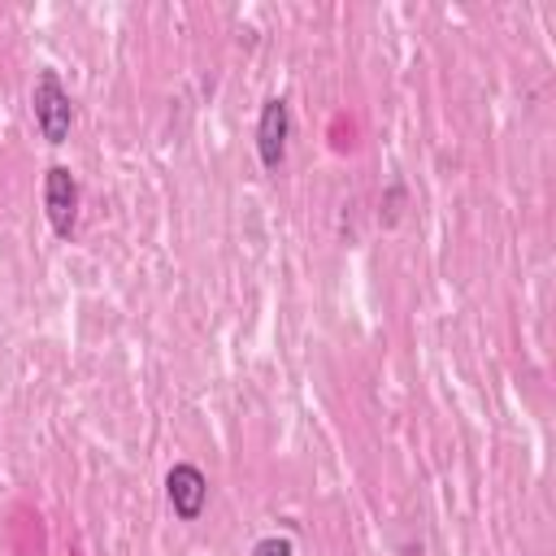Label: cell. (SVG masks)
Segmentation results:
<instances>
[{
	"label": "cell",
	"instance_id": "cell-2",
	"mask_svg": "<svg viewBox=\"0 0 556 556\" xmlns=\"http://www.w3.org/2000/svg\"><path fill=\"white\" fill-rule=\"evenodd\" d=\"M43 217L56 239H70L78 226V178L70 165H48L43 169Z\"/></svg>",
	"mask_w": 556,
	"mask_h": 556
},
{
	"label": "cell",
	"instance_id": "cell-3",
	"mask_svg": "<svg viewBox=\"0 0 556 556\" xmlns=\"http://www.w3.org/2000/svg\"><path fill=\"white\" fill-rule=\"evenodd\" d=\"M287 139H291V104L282 96H269L261 104V117H256V156L269 174L282 169L287 161Z\"/></svg>",
	"mask_w": 556,
	"mask_h": 556
},
{
	"label": "cell",
	"instance_id": "cell-5",
	"mask_svg": "<svg viewBox=\"0 0 556 556\" xmlns=\"http://www.w3.org/2000/svg\"><path fill=\"white\" fill-rule=\"evenodd\" d=\"M252 556H295V547H291V539L269 534V539H256L252 543Z\"/></svg>",
	"mask_w": 556,
	"mask_h": 556
},
{
	"label": "cell",
	"instance_id": "cell-1",
	"mask_svg": "<svg viewBox=\"0 0 556 556\" xmlns=\"http://www.w3.org/2000/svg\"><path fill=\"white\" fill-rule=\"evenodd\" d=\"M30 113H35L39 135H43L52 148H61V143L70 139V126H74V100H70V91H65V83H61L56 70H39V74H35V87H30Z\"/></svg>",
	"mask_w": 556,
	"mask_h": 556
},
{
	"label": "cell",
	"instance_id": "cell-4",
	"mask_svg": "<svg viewBox=\"0 0 556 556\" xmlns=\"http://www.w3.org/2000/svg\"><path fill=\"white\" fill-rule=\"evenodd\" d=\"M165 500H169V508H174L178 521H195L204 513V504H208V478H204V469L191 465V460L169 465V473H165Z\"/></svg>",
	"mask_w": 556,
	"mask_h": 556
},
{
	"label": "cell",
	"instance_id": "cell-6",
	"mask_svg": "<svg viewBox=\"0 0 556 556\" xmlns=\"http://www.w3.org/2000/svg\"><path fill=\"white\" fill-rule=\"evenodd\" d=\"M382 204H387V213H382V226H395V222H400V213H404V187H400V182H391Z\"/></svg>",
	"mask_w": 556,
	"mask_h": 556
}]
</instances>
